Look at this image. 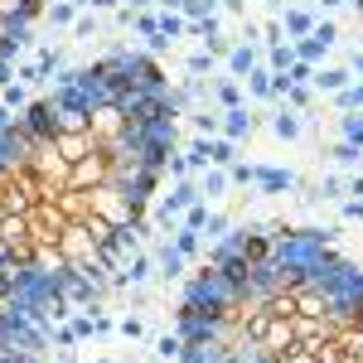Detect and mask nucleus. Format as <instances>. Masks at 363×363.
<instances>
[{"label":"nucleus","mask_w":363,"mask_h":363,"mask_svg":"<svg viewBox=\"0 0 363 363\" xmlns=\"http://www.w3.org/2000/svg\"><path fill=\"white\" fill-rule=\"evenodd\" d=\"M107 179H112V155H107V150H92L87 160L73 165L68 189H97V184H107Z\"/></svg>","instance_id":"nucleus-1"},{"label":"nucleus","mask_w":363,"mask_h":363,"mask_svg":"<svg viewBox=\"0 0 363 363\" xmlns=\"http://www.w3.org/2000/svg\"><path fill=\"white\" fill-rule=\"evenodd\" d=\"M339 320H330V315H291V330H296V344L301 349H315V344H325V339L335 335Z\"/></svg>","instance_id":"nucleus-2"},{"label":"nucleus","mask_w":363,"mask_h":363,"mask_svg":"<svg viewBox=\"0 0 363 363\" xmlns=\"http://www.w3.org/2000/svg\"><path fill=\"white\" fill-rule=\"evenodd\" d=\"M49 140H54V150L63 155V160H68V165H78V160H87L92 150H102L92 131H54Z\"/></svg>","instance_id":"nucleus-3"},{"label":"nucleus","mask_w":363,"mask_h":363,"mask_svg":"<svg viewBox=\"0 0 363 363\" xmlns=\"http://www.w3.org/2000/svg\"><path fill=\"white\" fill-rule=\"evenodd\" d=\"M349 83H359V78H354V68H315V83H310V87L335 97V92H344Z\"/></svg>","instance_id":"nucleus-4"},{"label":"nucleus","mask_w":363,"mask_h":363,"mask_svg":"<svg viewBox=\"0 0 363 363\" xmlns=\"http://www.w3.org/2000/svg\"><path fill=\"white\" fill-rule=\"evenodd\" d=\"M257 63H262V54H257L252 44H233V54H228V73H233V78H247Z\"/></svg>","instance_id":"nucleus-5"},{"label":"nucleus","mask_w":363,"mask_h":363,"mask_svg":"<svg viewBox=\"0 0 363 363\" xmlns=\"http://www.w3.org/2000/svg\"><path fill=\"white\" fill-rule=\"evenodd\" d=\"M155 267H160V277H165V281H179V277H184V252L174 247V242H165V247L155 252Z\"/></svg>","instance_id":"nucleus-6"},{"label":"nucleus","mask_w":363,"mask_h":363,"mask_svg":"<svg viewBox=\"0 0 363 363\" xmlns=\"http://www.w3.org/2000/svg\"><path fill=\"white\" fill-rule=\"evenodd\" d=\"M242 87H247L257 102H272V97H277V92H272V68H267V63H257L247 78H242Z\"/></svg>","instance_id":"nucleus-7"},{"label":"nucleus","mask_w":363,"mask_h":363,"mask_svg":"<svg viewBox=\"0 0 363 363\" xmlns=\"http://www.w3.org/2000/svg\"><path fill=\"white\" fill-rule=\"evenodd\" d=\"M228 189H233L228 169H218V165H208V169H203V179H199V194H203V199H223Z\"/></svg>","instance_id":"nucleus-8"},{"label":"nucleus","mask_w":363,"mask_h":363,"mask_svg":"<svg viewBox=\"0 0 363 363\" xmlns=\"http://www.w3.org/2000/svg\"><path fill=\"white\" fill-rule=\"evenodd\" d=\"M296 179H291V169H257V194H281V189H291Z\"/></svg>","instance_id":"nucleus-9"},{"label":"nucleus","mask_w":363,"mask_h":363,"mask_svg":"<svg viewBox=\"0 0 363 363\" xmlns=\"http://www.w3.org/2000/svg\"><path fill=\"white\" fill-rule=\"evenodd\" d=\"M194 121L199 136H223V112H208V107H194V112H184Z\"/></svg>","instance_id":"nucleus-10"},{"label":"nucleus","mask_w":363,"mask_h":363,"mask_svg":"<svg viewBox=\"0 0 363 363\" xmlns=\"http://www.w3.org/2000/svg\"><path fill=\"white\" fill-rule=\"evenodd\" d=\"M44 15H49V25L73 29V25H78V15H83V5H78V0H54V5H49Z\"/></svg>","instance_id":"nucleus-11"},{"label":"nucleus","mask_w":363,"mask_h":363,"mask_svg":"<svg viewBox=\"0 0 363 363\" xmlns=\"http://www.w3.org/2000/svg\"><path fill=\"white\" fill-rule=\"evenodd\" d=\"M272 131H277L281 140H296V136H301V112H291V107H277V112H272Z\"/></svg>","instance_id":"nucleus-12"},{"label":"nucleus","mask_w":363,"mask_h":363,"mask_svg":"<svg viewBox=\"0 0 363 363\" xmlns=\"http://www.w3.org/2000/svg\"><path fill=\"white\" fill-rule=\"evenodd\" d=\"M208 160H213L218 169L238 165V140H228V136H213V140H208Z\"/></svg>","instance_id":"nucleus-13"},{"label":"nucleus","mask_w":363,"mask_h":363,"mask_svg":"<svg viewBox=\"0 0 363 363\" xmlns=\"http://www.w3.org/2000/svg\"><path fill=\"white\" fill-rule=\"evenodd\" d=\"M281 29H286L291 39H306L310 29H315V15H310V10H286V15H281Z\"/></svg>","instance_id":"nucleus-14"},{"label":"nucleus","mask_w":363,"mask_h":363,"mask_svg":"<svg viewBox=\"0 0 363 363\" xmlns=\"http://www.w3.org/2000/svg\"><path fill=\"white\" fill-rule=\"evenodd\" d=\"M291 44H296V58H306V63H315V68H320V63H325V54H330V44H325V39H315V34L291 39Z\"/></svg>","instance_id":"nucleus-15"},{"label":"nucleus","mask_w":363,"mask_h":363,"mask_svg":"<svg viewBox=\"0 0 363 363\" xmlns=\"http://www.w3.org/2000/svg\"><path fill=\"white\" fill-rule=\"evenodd\" d=\"M213 102H218L223 112H233V107H242V78H223V83L213 87Z\"/></svg>","instance_id":"nucleus-16"},{"label":"nucleus","mask_w":363,"mask_h":363,"mask_svg":"<svg viewBox=\"0 0 363 363\" xmlns=\"http://www.w3.org/2000/svg\"><path fill=\"white\" fill-rule=\"evenodd\" d=\"M247 131H252L247 107H233V112H223V136H228V140H242Z\"/></svg>","instance_id":"nucleus-17"},{"label":"nucleus","mask_w":363,"mask_h":363,"mask_svg":"<svg viewBox=\"0 0 363 363\" xmlns=\"http://www.w3.org/2000/svg\"><path fill=\"white\" fill-rule=\"evenodd\" d=\"M291 63H296V44H291V39H286V44H272V49H267V68H272V73H286Z\"/></svg>","instance_id":"nucleus-18"},{"label":"nucleus","mask_w":363,"mask_h":363,"mask_svg":"<svg viewBox=\"0 0 363 363\" xmlns=\"http://www.w3.org/2000/svg\"><path fill=\"white\" fill-rule=\"evenodd\" d=\"M150 272H155V262H150L145 252H131V267H126L121 277L131 281V286H145V281H150Z\"/></svg>","instance_id":"nucleus-19"},{"label":"nucleus","mask_w":363,"mask_h":363,"mask_svg":"<svg viewBox=\"0 0 363 363\" xmlns=\"http://www.w3.org/2000/svg\"><path fill=\"white\" fill-rule=\"evenodd\" d=\"M286 107H291V112H315V92H310V83H296L291 87V92H286Z\"/></svg>","instance_id":"nucleus-20"},{"label":"nucleus","mask_w":363,"mask_h":363,"mask_svg":"<svg viewBox=\"0 0 363 363\" xmlns=\"http://www.w3.org/2000/svg\"><path fill=\"white\" fill-rule=\"evenodd\" d=\"M160 34H165V39H184V34H189V20H184L179 10H160Z\"/></svg>","instance_id":"nucleus-21"},{"label":"nucleus","mask_w":363,"mask_h":363,"mask_svg":"<svg viewBox=\"0 0 363 363\" xmlns=\"http://www.w3.org/2000/svg\"><path fill=\"white\" fill-rule=\"evenodd\" d=\"M218 10V0H179V15L189 20V25H199V20H208Z\"/></svg>","instance_id":"nucleus-22"},{"label":"nucleus","mask_w":363,"mask_h":363,"mask_svg":"<svg viewBox=\"0 0 363 363\" xmlns=\"http://www.w3.org/2000/svg\"><path fill=\"white\" fill-rule=\"evenodd\" d=\"M155 359H165V363L184 359V335H160L155 339Z\"/></svg>","instance_id":"nucleus-23"},{"label":"nucleus","mask_w":363,"mask_h":363,"mask_svg":"<svg viewBox=\"0 0 363 363\" xmlns=\"http://www.w3.org/2000/svg\"><path fill=\"white\" fill-rule=\"evenodd\" d=\"M0 102H5L10 112H25V107H29V92H25V83H0Z\"/></svg>","instance_id":"nucleus-24"},{"label":"nucleus","mask_w":363,"mask_h":363,"mask_svg":"<svg viewBox=\"0 0 363 363\" xmlns=\"http://www.w3.org/2000/svg\"><path fill=\"white\" fill-rule=\"evenodd\" d=\"M339 136L363 145V112H339Z\"/></svg>","instance_id":"nucleus-25"},{"label":"nucleus","mask_w":363,"mask_h":363,"mask_svg":"<svg viewBox=\"0 0 363 363\" xmlns=\"http://www.w3.org/2000/svg\"><path fill=\"white\" fill-rule=\"evenodd\" d=\"M208 218H213V213H208V199H199V203H189V208H184V218H179V223L194 228V233H203V228H208Z\"/></svg>","instance_id":"nucleus-26"},{"label":"nucleus","mask_w":363,"mask_h":363,"mask_svg":"<svg viewBox=\"0 0 363 363\" xmlns=\"http://www.w3.org/2000/svg\"><path fill=\"white\" fill-rule=\"evenodd\" d=\"M199 242H203V233H194V228H184V223L174 228V247L184 252V257H194V252H199Z\"/></svg>","instance_id":"nucleus-27"},{"label":"nucleus","mask_w":363,"mask_h":363,"mask_svg":"<svg viewBox=\"0 0 363 363\" xmlns=\"http://www.w3.org/2000/svg\"><path fill=\"white\" fill-rule=\"evenodd\" d=\"M330 155H335L339 165H359L363 145H354V140H335V150H330Z\"/></svg>","instance_id":"nucleus-28"},{"label":"nucleus","mask_w":363,"mask_h":363,"mask_svg":"<svg viewBox=\"0 0 363 363\" xmlns=\"http://www.w3.org/2000/svg\"><path fill=\"white\" fill-rule=\"evenodd\" d=\"M169 179H189L194 169H189V155H165V165H160Z\"/></svg>","instance_id":"nucleus-29"},{"label":"nucleus","mask_w":363,"mask_h":363,"mask_svg":"<svg viewBox=\"0 0 363 363\" xmlns=\"http://www.w3.org/2000/svg\"><path fill=\"white\" fill-rule=\"evenodd\" d=\"M228 179L242 189V184H257V165H247V160H238V165H228Z\"/></svg>","instance_id":"nucleus-30"},{"label":"nucleus","mask_w":363,"mask_h":363,"mask_svg":"<svg viewBox=\"0 0 363 363\" xmlns=\"http://www.w3.org/2000/svg\"><path fill=\"white\" fill-rule=\"evenodd\" d=\"M344 194H349V179H339V174L320 179V199H344Z\"/></svg>","instance_id":"nucleus-31"},{"label":"nucleus","mask_w":363,"mask_h":363,"mask_svg":"<svg viewBox=\"0 0 363 363\" xmlns=\"http://www.w3.org/2000/svg\"><path fill=\"white\" fill-rule=\"evenodd\" d=\"M208 68H213V54H208V49H199V54L184 58V73H208Z\"/></svg>","instance_id":"nucleus-32"},{"label":"nucleus","mask_w":363,"mask_h":363,"mask_svg":"<svg viewBox=\"0 0 363 363\" xmlns=\"http://www.w3.org/2000/svg\"><path fill=\"white\" fill-rule=\"evenodd\" d=\"M286 73H291V83H315V63H306V58H296Z\"/></svg>","instance_id":"nucleus-33"},{"label":"nucleus","mask_w":363,"mask_h":363,"mask_svg":"<svg viewBox=\"0 0 363 363\" xmlns=\"http://www.w3.org/2000/svg\"><path fill=\"white\" fill-rule=\"evenodd\" d=\"M262 44L272 49V44H286V29H281V20H267L262 25Z\"/></svg>","instance_id":"nucleus-34"},{"label":"nucleus","mask_w":363,"mask_h":363,"mask_svg":"<svg viewBox=\"0 0 363 363\" xmlns=\"http://www.w3.org/2000/svg\"><path fill=\"white\" fill-rule=\"evenodd\" d=\"M73 335H78V339L97 335V310H92V315H78V320H73Z\"/></svg>","instance_id":"nucleus-35"},{"label":"nucleus","mask_w":363,"mask_h":363,"mask_svg":"<svg viewBox=\"0 0 363 363\" xmlns=\"http://www.w3.org/2000/svg\"><path fill=\"white\" fill-rule=\"evenodd\" d=\"M73 39H97V20H92V15H78V25H73Z\"/></svg>","instance_id":"nucleus-36"},{"label":"nucleus","mask_w":363,"mask_h":363,"mask_svg":"<svg viewBox=\"0 0 363 363\" xmlns=\"http://www.w3.org/2000/svg\"><path fill=\"white\" fill-rule=\"evenodd\" d=\"M116 330H121V335L131 339V344H136V339H145V325H140V320H131V315H126V320H121Z\"/></svg>","instance_id":"nucleus-37"},{"label":"nucleus","mask_w":363,"mask_h":363,"mask_svg":"<svg viewBox=\"0 0 363 363\" xmlns=\"http://www.w3.org/2000/svg\"><path fill=\"white\" fill-rule=\"evenodd\" d=\"M208 54H213V58H228V54H233V39H228V34L208 39Z\"/></svg>","instance_id":"nucleus-38"},{"label":"nucleus","mask_w":363,"mask_h":363,"mask_svg":"<svg viewBox=\"0 0 363 363\" xmlns=\"http://www.w3.org/2000/svg\"><path fill=\"white\" fill-rule=\"evenodd\" d=\"M344 218H349V223H363V199H349V203H344Z\"/></svg>","instance_id":"nucleus-39"},{"label":"nucleus","mask_w":363,"mask_h":363,"mask_svg":"<svg viewBox=\"0 0 363 363\" xmlns=\"http://www.w3.org/2000/svg\"><path fill=\"white\" fill-rule=\"evenodd\" d=\"M15 121H20V116H15V112H10V107H5V102H0V136H5V131H10Z\"/></svg>","instance_id":"nucleus-40"},{"label":"nucleus","mask_w":363,"mask_h":363,"mask_svg":"<svg viewBox=\"0 0 363 363\" xmlns=\"http://www.w3.org/2000/svg\"><path fill=\"white\" fill-rule=\"evenodd\" d=\"M349 68H354V78H363V49H359L354 58H349Z\"/></svg>","instance_id":"nucleus-41"},{"label":"nucleus","mask_w":363,"mask_h":363,"mask_svg":"<svg viewBox=\"0 0 363 363\" xmlns=\"http://www.w3.org/2000/svg\"><path fill=\"white\" fill-rule=\"evenodd\" d=\"M349 194H359V199H363V174H359V179H349Z\"/></svg>","instance_id":"nucleus-42"},{"label":"nucleus","mask_w":363,"mask_h":363,"mask_svg":"<svg viewBox=\"0 0 363 363\" xmlns=\"http://www.w3.org/2000/svg\"><path fill=\"white\" fill-rule=\"evenodd\" d=\"M320 5H325V10H339V5H349V0H320Z\"/></svg>","instance_id":"nucleus-43"},{"label":"nucleus","mask_w":363,"mask_h":363,"mask_svg":"<svg viewBox=\"0 0 363 363\" xmlns=\"http://www.w3.org/2000/svg\"><path fill=\"white\" fill-rule=\"evenodd\" d=\"M155 5H160V10H179V0H155Z\"/></svg>","instance_id":"nucleus-44"},{"label":"nucleus","mask_w":363,"mask_h":363,"mask_svg":"<svg viewBox=\"0 0 363 363\" xmlns=\"http://www.w3.org/2000/svg\"><path fill=\"white\" fill-rule=\"evenodd\" d=\"M97 363H112V359H97Z\"/></svg>","instance_id":"nucleus-45"},{"label":"nucleus","mask_w":363,"mask_h":363,"mask_svg":"<svg viewBox=\"0 0 363 363\" xmlns=\"http://www.w3.org/2000/svg\"><path fill=\"white\" fill-rule=\"evenodd\" d=\"M0 63H5V54H0Z\"/></svg>","instance_id":"nucleus-46"},{"label":"nucleus","mask_w":363,"mask_h":363,"mask_svg":"<svg viewBox=\"0 0 363 363\" xmlns=\"http://www.w3.org/2000/svg\"><path fill=\"white\" fill-rule=\"evenodd\" d=\"M359 359H363V354H359Z\"/></svg>","instance_id":"nucleus-47"}]
</instances>
